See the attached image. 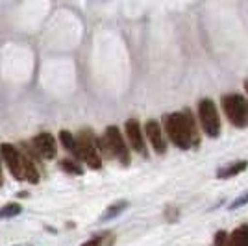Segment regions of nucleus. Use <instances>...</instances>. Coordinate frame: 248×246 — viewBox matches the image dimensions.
I'll use <instances>...</instances> for the list:
<instances>
[{
	"label": "nucleus",
	"instance_id": "f257e3e1",
	"mask_svg": "<svg viewBox=\"0 0 248 246\" xmlns=\"http://www.w3.org/2000/svg\"><path fill=\"white\" fill-rule=\"evenodd\" d=\"M165 132L169 139L178 146V148H191L200 143L198 130L195 126V119L189 109H184L180 113H170L163 117Z\"/></svg>",
	"mask_w": 248,
	"mask_h": 246
},
{
	"label": "nucleus",
	"instance_id": "f03ea898",
	"mask_svg": "<svg viewBox=\"0 0 248 246\" xmlns=\"http://www.w3.org/2000/svg\"><path fill=\"white\" fill-rule=\"evenodd\" d=\"M222 109L226 113L228 121L237 126L247 128L248 124V104L241 94H224L222 96Z\"/></svg>",
	"mask_w": 248,
	"mask_h": 246
},
{
	"label": "nucleus",
	"instance_id": "7ed1b4c3",
	"mask_svg": "<svg viewBox=\"0 0 248 246\" xmlns=\"http://www.w3.org/2000/svg\"><path fill=\"white\" fill-rule=\"evenodd\" d=\"M102 148H104V152H106V154L115 155L121 163H124V165L130 163L128 148H126L123 135H121V132H119V128H117V126H109V128L106 130L104 139H102Z\"/></svg>",
	"mask_w": 248,
	"mask_h": 246
},
{
	"label": "nucleus",
	"instance_id": "20e7f679",
	"mask_svg": "<svg viewBox=\"0 0 248 246\" xmlns=\"http://www.w3.org/2000/svg\"><path fill=\"white\" fill-rule=\"evenodd\" d=\"M198 117H200V124H202L204 132L209 137H217L220 134V119H218L217 108H215L213 100L204 98L198 104Z\"/></svg>",
	"mask_w": 248,
	"mask_h": 246
},
{
	"label": "nucleus",
	"instance_id": "39448f33",
	"mask_svg": "<svg viewBox=\"0 0 248 246\" xmlns=\"http://www.w3.org/2000/svg\"><path fill=\"white\" fill-rule=\"evenodd\" d=\"M74 154L78 155V157H82L91 169H100L102 167V159H100V155L96 152L93 135L87 134V132H82L80 137L76 139V150H74Z\"/></svg>",
	"mask_w": 248,
	"mask_h": 246
},
{
	"label": "nucleus",
	"instance_id": "423d86ee",
	"mask_svg": "<svg viewBox=\"0 0 248 246\" xmlns=\"http://www.w3.org/2000/svg\"><path fill=\"white\" fill-rule=\"evenodd\" d=\"M0 154H2V157H4V161L8 163V167H10L11 174L15 176L17 180H21L22 176V157L21 154H19V150L15 148V146H11V144L4 143L2 146H0Z\"/></svg>",
	"mask_w": 248,
	"mask_h": 246
},
{
	"label": "nucleus",
	"instance_id": "0eeeda50",
	"mask_svg": "<svg viewBox=\"0 0 248 246\" xmlns=\"http://www.w3.org/2000/svg\"><path fill=\"white\" fill-rule=\"evenodd\" d=\"M33 148L43 159H54L56 157V141L50 134H41L33 139Z\"/></svg>",
	"mask_w": 248,
	"mask_h": 246
},
{
	"label": "nucleus",
	"instance_id": "6e6552de",
	"mask_svg": "<svg viewBox=\"0 0 248 246\" xmlns=\"http://www.w3.org/2000/svg\"><path fill=\"white\" fill-rule=\"evenodd\" d=\"M145 130H146V137H148V141H150L152 148H154V152H157V154H165L167 143H165V139H163V135H161L159 124L155 123V121H148Z\"/></svg>",
	"mask_w": 248,
	"mask_h": 246
},
{
	"label": "nucleus",
	"instance_id": "1a4fd4ad",
	"mask_svg": "<svg viewBox=\"0 0 248 246\" xmlns=\"http://www.w3.org/2000/svg\"><path fill=\"white\" fill-rule=\"evenodd\" d=\"M126 135H128V141L132 144L135 152H141L145 154V141H143V134H141V126H139V121L135 119H130L126 123Z\"/></svg>",
	"mask_w": 248,
	"mask_h": 246
},
{
	"label": "nucleus",
	"instance_id": "9d476101",
	"mask_svg": "<svg viewBox=\"0 0 248 246\" xmlns=\"http://www.w3.org/2000/svg\"><path fill=\"white\" fill-rule=\"evenodd\" d=\"M230 246H248V226H239L232 233Z\"/></svg>",
	"mask_w": 248,
	"mask_h": 246
},
{
	"label": "nucleus",
	"instance_id": "9b49d317",
	"mask_svg": "<svg viewBox=\"0 0 248 246\" xmlns=\"http://www.w3.org/2000/svg\"><path fill=\"white\" fill-rule=\"evenodd\" d=\"M248 167L247 161H237V163H233L232 167H226V169H220L218 170V178L220 180H224V178H232V176H237L239 172H243L245 169Z\"/></svg>",
	"mask_w": 248,
	"mask_h": 246
},
{
	"label": "nucleus",
	"instance_id": "f8f14e48",
	"mask_svg": "<svg viewBox=\"0 0 248 246\" xmlns=\"http://www.w3.org/2000/svg\"><path fill=\"white\" fill-rule=\"evenodd\" d=\"M22 211L21 204H8L4 207H0V218H11V216H17Z\"/></svg>",
	"mask_w": 248,
	"mask_h": 246
},
{
	"label": "nucleus",
	"instance_id": "ddd939ff",
	"mask_svg": "<svg viewBox=\"0 0 248 246\" xmlns=\"http://www.w3.org/2000/svg\"><path fill=\"white\" fill-rule=\"evenodd\" d=\"M22 170L26 172V178L30 180L31 184H35L39 180V174H37V170H35V167H33L30 159H22Z\"/></svg>",
	"mask_w": 248,
	"mask_h": 246
},
{
	"label": "nucleus",
	"instance_id": "4468645a",
	"mask_svg": "<svg viewBox=\"0 0 248 246\" xmlns=\"http://www.w3.org/2000/svg\"><path fill=\"white\" fill-rule=\"evenodd\" d=\"M60 139H62L63 146H65L67 150H71V152H74V150H76V139H74L69 132H65V130H63L62 134H60Z\"/></svg>",
	"mask_w": 248,
	"mask_h": 246
},
{
	"label": "nucleus",
	"instance_id": "2eb2a0df",
	"mask_svg": "<svg viewBox=\"0 0 248 246\" xmlns=\"http://www.w3.org/2000/svg\"><path fill=\"white\" fill-rule=\"evenodd\" d=\"M126 202H119V204H115V205H111L106 213H104V216H102V220H108V218H113V216H117L123 209H126Z\"/></svg>",
	"mask_w": 248,
	"mask_h": 246
},
{
	"label": "nucleus",
	"instance_id": "dca6fc26",
	"mask_svg": "<svg viewBox=\"0 0 248 246\" xmlns=\"http://www.w3.org/2000/svg\"><path fill=\"white\" fill-rule=\"evenodd\" d=\"M215 246H230V239H228L226 231H218L215 237Z\"/></svg>",
	"mask_w": 248,
	"mask_h": 246
},
{
	"label": "nucleus",
	"instance_id": "f3484780",
	"mask_svg": "<svg viewBox=\"0 0 248 246\" xmlns=\"http://www.w3.org/2000/svg\"><path fill=\"white\" fill-rule=\"evenodd\" d=\"M62 167L65 170H69L71 174H82V169H80L78 165L71 163V161H62Z\"/></svg>",
	"mask_w": 248,
	"mask_h": 246
},
{
	"label": "nucleus",
	"instance_id": "a211bd4d",
	"mask_svg": "<svg viewBox=\"0 0 248 246\" xmlns=\"http://www.w3.org/2000/svg\"><path fill=\"white\" fill-rule=\"evenodd\" d=\"M245 204H248V193L245 196H239L237 200L230 205V209H237V207H241V205H245Z\"/></svg>",
	"mask_w": 248,
	"mask_h": 246
},
{
	"label": "nucleus",
	"instance_id": "6ab92c4d",
	"mask_svg": "<svg viewBox=\"0 0 248 246\" xmlns=\"http://www.w3.org/2000/svg\"><path fill=\"white\" fill-rule=\"evenodd\" d=\"M245 89H247V92H248V80H247V83H245Z\"/></svg>",
	"mask_w": 248,
	"mask_h": 246
},
{
	"label": "nucleus",
	"instance_id": "aec40b11",
	"mask_svg": "<svg viewBox=\"0 0 248 246\" xmlns=\"http://www.w3.org/2000/svg\"><path fill=\"white\" fill-rule=\"evenodd\" d=\"M0 172H2V170H0ZM0 182H2V178H0Z\"/></svg>",
	"mask_w": 248,
	"mask_h": 246
}]
</instances>
